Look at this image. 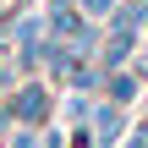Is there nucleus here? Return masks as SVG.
Returning a JSON list of instances; mask_svg holds the SVG:
<instances>
[{"label":"nucleus","mask_w":148,"mask_h":148,"mask_svg":"<svg viewBox=\"0 0 148 148\" xmlns=\"http://www.w3.org/2000/svg\"><path fill=\"white\" fill-rule=\"evenodd\" d=\"M44 110H49V99H44V88H22L16 93V121H44Z\"/></svg>","instance_id":"nucleus-1"},{"label":"nucleus","mask_w":148,"mask_h":148,"mask_svg":"<svg viewBox=\"0 0 148 148\" xmlns=\"http://www.w3.org/2000/svg\"><path fill=\"white\" fill-rule=\"evenodd\" d=\"M115 132H121V104L110 99V104L93 115V143H104V148H110V143H115Z\"/></svg>","instance_id":"nucleus-2"},{"label":"nucleus","mask_w":148,"mask_h":148,"mask_svg":"<svg viewBox=\"0 0 148 148\" xmlns=\"http://www.w3.org/2000/svg\"><path fill=\"white\" fill-rule=\"evenodd\" d=\"M49 27H55V33H66V38H77V44H88V27H82V16H77L71 5H55Z\"/></svg>","instance_id":"nucleus-3"},{"label":"nucleus","mask_w":148,"mask_h":148,"mask_svg":"<svg viewBox=\"0 0 148 148\" xmlns=\"http://www.w3.org/2000/svg\"><path fill=\"white\" fill-rule=\"evenodd\" d=\"M132 44H137V33H132V27H121V33H115V38H110V49H104V66H110V71H115V66H121V60H126V55H132Z\"/></svg>","instance_id":"nucleus-4"},{"label":"nucleus","mask_w":148,"mask_h":148,"mask_svg":"<svg viewBox=\"0 0 148 148\" xmlns=\"http://www.w3.org/2000/svg\"><path fill=\"white\" fill-rule=\"evenodd\" d=\"M132 93H137V77H126V71H115V77H110V99H115V104H126Z\"/></svg>","instance_id":"nucleus-5"},{"label":"nucleus","mask_w":148,"mask_h":148,"mask_svg":"<svg viewBox=\"0 0 148 148\" xmlns=\"http://www.w3.org/2000/svg\"><path fill=\"white\" fill-rule=\"evenodd\" d=\"M82 11H88V16H110V11H115V0H82Z\"/></svg>","instance_id":"nucleus-6"}]
</instances>
